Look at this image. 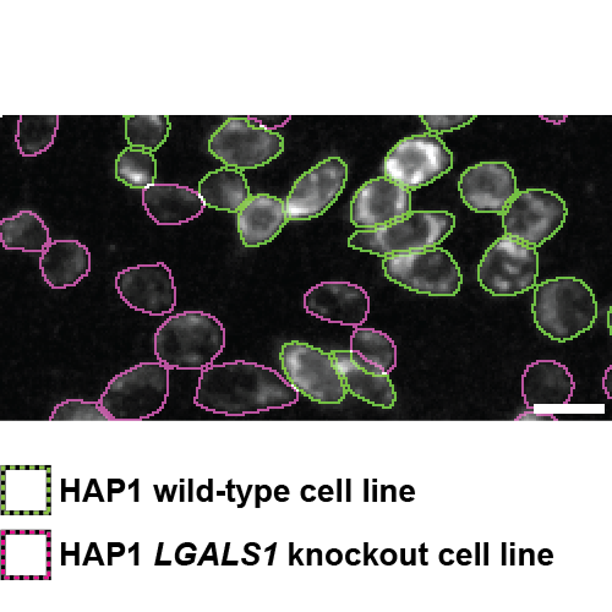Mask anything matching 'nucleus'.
I'll list each match as a JSON object with an SVG mask.
<instances>
[{
  "label": "nucleus",
  "mask_w": 612,
  "mask_h": 612,
  "mask_svg": "<svg viewBox=\"0 0 612 612\" xmlns=\"http://www.w3.org/2000/svg\"><path fill=\"white\" fill-rule=\"evenodd\" d=\"M299 392L276 370L245 360L211 365L201 370L194 403L227 416L290 407Z\"/></svg>",
  "instance_id": "nucleus-1"
},
{
  "label": "nucleus",
  "mask_w": 612,
  "mask_h": 612,
  "mask_svg": "<svg viewBox=\"0 0 612 612\" xmlns=\"http://www.w3.org/2000/svg\"><path fill=\"white\" fill-rule=\"evenodd\" d=\"M531 311L539 331L552 341L564 343L594 326L597 301L584 281L559 277L534 287Z\"/></svg>",
  "instance_id": "nucleus-2"
},
{
  "label": "nucleus",
  "mask_w": 612,
  "mask_h": 612,
  "mask_svg": "<svg viewBox=\"0 0 612 612\" xmlns=\"http://www.w3.org/2000/svg\"><path fill=\"white\" fill-rule=\"evenodd\" d=\"M225 345V328L203 311H184L165 320L155 334V354L168 369L203 370Z\"/></svg>",
  "instance_id": "nucleus-3"
},
{
  "label": "nucleus",
  "mask_w": 612,
  "mask_h": 612,
  "mask_svg": "<svg viewBox=\"0 0 612 612\" xmlns=\"http://www.w3.org/2000/svg\"><path fill=\"white\" fill-rule=\"evenodd\" d=\"M454 227L455 217L448 211H412L385 227L355 232L348 239V246L386 257L436 248L450 235Z\"/></svg>",
  "instance_id": "nucleus-4"
},
{
  "label": "nucleus",
  "mask_w": 612,
  "mask_h": 612,
  "mask_svg": "<svg viewBox=\"0 0 612 612\" xmlns=\"http://www.w3.org/2000/svg\"><path fill=\"white\" fill-rule=\"evenodd\" d=\"M169 395V369L162 362H141L117 375L99 404L110 420H142L164 408Z\"/></svg>",
  "instance_id": "nucleus-5"
},
{
  "label": "nucleus",
  "mask_w": 612,
  "mask_h": 612,
  "mask_svg": "<svg viewBox=\"0 0 612 612\" xmlns=\"http://www.w3.org/2000/svg\"><path fill=\"white\" fill-rule=\"evenodd\" d=\"M382 269L391 282L425 295L454 296L463 283L457 261L442 248L386 256Z\"/></svg>",
  "instance_id": "nucleus-6"
},
{
  "label": "nucleus",
  "mask_w": 612,
  "mask_h": 612,
  "mask_svg": "<svg viewBox=\"0 0 612 612\" xmlns=\"http://www.w3.org/2000/svg\"><path fill=\"white\" fill-rule=\"evenodd\" d=\"M539 253L537 248L504 235L491 244L478 266V281L495 296H514L537 286Z\"/></svg>",
  "instance_id": "nucleus-7"
},
{
  "label": "nucleus",
  "mask_w": 612,
  "mask_h": 612,
  "mask_svg": "<svg viewBox=\"0 0 612 612\" xmlns=\"http://www.w3.org/2000/svg\"><path fill=\"white\" fill-rule=\"evenodd\" d=\"M284 378L312 402L338 404L345 398V386L331 353L299 341L282 345L279 353Z\"/></svg>",
  "instance_id": "nucleus-8"
},
{
  "label": "nucleus",
  "mask_w": 612,
  "mask_h": 612,
  "mask_svg": "<svg viewBox=\"0 0 612 612\" xmlns=\"http://www.w3.org/2000/svg\"><path fill=\"white\" fill-rule=\"evenodd\" d=\"M284 149L281 134L246 118H228L208 141V151L225 167L244 170L263 167Z\"/></svg>",
  "instance_id": "nucleus-9"
},
{
  "label": "nucleus",
  "mask_w": 612,
  "mask_h": 612,
  "mask_svg": "<svg viewBox=\"0 0 612 612\" xmlns=\"http://www.w3.org/2000/svg\"><path fill=\"white\" fill-rule=\"evenodd\" d=\"M452 167V152L430 132L402 139L383 161L385 177L409 191L431 184Z\"/></svg>",
  "instance_id": "nucleus-10"
},
{
  "label": "nucleus",
  "mask_w": 612,
  "mask_h": 612,
  "mask_svg": "<svg viewBox=\"0 0 612 612\" xmlns=\"http://www.w3.org/2000/svg\"><path fill=\"white\" fill-rule=\"evenodd\" d=\"M567 216L558 194L545 189L518 191L502 213L504 235L538 248L563 227Z\"/></svg>",
  "instance_id": "nucleus-11"
},
{
  "label": "nucleus",
  "mask_w": 612,
  "mask_h": 612,
  "mask_svg": "<svg viewBox=\"0 0 612 612\" xmlns=\"http://www.w3.org/2000/svg\"><path fill=\"white\" fill-rule=\"evenodd\" d=\"M348 165L342 158L328 157L296 179L284 201L288 220H309L324 215L343 193Z\"/></svg>",
  "instance_id": "nucleus-12"
},
{
  "label": "nucleus",
  "mask_w": 612,
  "mask_h": 612,
  "mask_svg": "<svg viewBox=\"0 0 612 612\" xmlns=\"http://www.w3.org/2000/svg\"><path fill=\"white\" fill-rule=\"evenodd\" d=\"M115 288L127 306L152 316L170 314L177 305L174 278L163 262L139 265L118 272Z\"/></svg>",
  "instance_id": "nucleus-13"
},
{
  "label": "nucleus",
  "mask_w": 612,
  "mask_h": 612,
  "mask_svg": "<svg viewBox=\"0 0 612 612\" xmlns=\"http://www.w3.org/2000/svg\"><path fill=\"white\" fill-rule=\"evenodd\" d=\"M463 202L478 213L502 215L518 193L514 170L506 162H481L463 172L458 181Z\"/></svg>",
  "instance_id": "nucleus-14"
},
{
  "label": "nucleus",
  "mask_w": 612,
  "mask_h": 612,
  "mask_svg": "<svg viewBox=\"0 0 612 612\" xmlns=\"http://www.w3.org/2000/svg\"><path fill=\"white\" fill-rule=\"evenodd\" d=\"M412 191L386 177L362 184L350 202V222L365 231L385 227L412 212Z\"/></svg>",
  "instance_id": "nucleus-15"
},
{
  "label": "nucleus",
  "mask_w": 612,
  "mask_h": 612,
  "mask_svg": "<svg viewBox=\"0 0 612 612\" xmlns=\"http://www.w3.org/2000/svg\"><path fill=\"white\" fill-rule=\"evenodd\" d=\"M304 307L324 321L359 327L369 316L370 296L350 282H322L304 294Z\"/></svg>",
  "instance_id": "nucleus-16"
},
{
  "label": "nucleus",
  "mask_w": 612,
  "mask_h": 612,
  "mask_svg": "<svg viewBox=\"0 0 612 612\" xmlns=\"http://www.w3.org/2000/svg\"><path fill=\"white\" fill-rule=\"evenodd\" d=\"M575 390V378L567 366L557 360L542 359L531 362L522 377V395L530 409L567 404Z\"/></svg>",
  "instance_id": "nucleus-17"
},
{
  "label": "nucleus",
  "mask_w": 612,
  "mask_h": 612,
  "mask_svg": "<svg viewBox=\"0 0 612 612\" xmlns=\"http://www.w3.org/2000/svg\"><path fill=\"white\" fill-rule=\"evenodd\" d=\"M142 206L158 225H180L203 212L198 191L178 184H152L142 190Z\"/></svg>",
  "instance_id": "nucleus-18"
},
{
  "label": "nucleus",
  "mask_w": 612,
  "mask_h": 612,
  "mask_svg": "<svg viewBox=\"0 0 612 612\" xmlns=\"http://www.w3.org/2000/svg\"><path fill=\"white\" fill-rule=\"evenodd\" d=\"M284 201L270 194H256L238 212V232L246 248H257L273 240L286 223Z\"/></svg>",
  "instance_id": "nucleus-19"
},
{
  "label": "nucleus",
  "mask_w": 612,
  "mask_h": 612,
  "mask_svg": "<svg viewBox=\"0 0 612 612\" xmlns=\"http://www.w3.org/2000/svg\"><path fill=\"white\" fill-rule=\"evenodd\" d=\"M39 269L44 282L53 289L75 287L91 271V255L79 240H53L48 244Z\"/></svg>",
  "instance_id": "nucleus-20"
},
{
  "label": "nucleus",
  "mask_w": 612,
  "mask_h": 612,
  "mask_svg": "<svg viewBox=\"0 0 612 612\" xmlns=\"http://www.w3.org/2000/svg\"><path fill=\"white\" fill-rule=\"evenodd\" d=\"M331 355L347 392L374 407L393 408L397 393L388 375H375L360 369L353 362L349 350H332Z\"/></svg>",
  "instance_id": "nucleus-21"
},
{
  "label": "nucleus",
  "mask_w": 612,
  "mask_h": 612,
  "mask_svg": "<svg viewBox=\"0 0 612 612\" xmlns=\"http://www.w3.org/2000/svg\"><path fill=\"white\" fill-rule=\"evenodd\" d=\"M349 352L353 362L371 374L390 375L397 366V347L382 331L354 327Z\"/></svg>",
  "instance_id": "nucleus-22"
},
{
  "label": "nucleus",
  "mask_w": 612,
  "mask_h": 612,
  "mask_svg": "<svg viewBox=\"0 0 612 612\" xmlns=\"http://www.w3.org/2000/svg\"><path fill=\"white\" fill-rule=\"evenodd\" d=\"M205 206L217 211L239 212L251 198L243 170L223 167L207 173L198 184Z\"/></svg>",
  "instance_id": "nucleus-23"
},
{
  "label": "nucleus",
  "mask_w": 612,
  "mask_h": 612,
  "mask_svg": "<svg viewBox=\"0 0 612 612\" xmlns=\"http://www.w3.org/2000/svg\"><path fill=\"white\" fill-rule=\"evenodd\" d=\"M0 241L6 250L44 252L51 238L48 227L37 213L20 211L0 220Z\"/></svg>",
  "instance_id": "nucleus-24"
},
{
  "label": "nucleus",
  "mask_w": 612,
  "mask_h": 612,
  "mask_svg": "<svg viewBox=\"0 0 612 612\" xmlns=\"http://www.w3.org/2000/svg\"><path fill=\"white\" fill-rule=\"evenodd\" d=\"M59 115H20L15 141L23 157L46 152L55 140Z\"/></svg>",
  "instance_id": "nucleus-25"
},
{
  "label": "nucleus",
  "mask_w": 612,
  "mask_h": 612,
  "mask_svg": "<svg viewBox=\"0 0 612 612\" xmlns=\"http://www.w3.org/2000/svg\"><path fill=\"white\" fill-rule=\"evenodd\" d=\"M115 178L126 186L142 189L155 184L157 162L152 152L136 147H126L115 161Z\"/></svg>",
  "instance_id": "nucleus-26"
},
{
  "label": "nucleus",
  "mask_w": 612,
  "mask_h": 612,
  "mask_svg": "<svg viewBox=\"0 0 612 612\" xmlns=\"http://www.w3.org/2000/svg\"><path fill=\"white\" fill-rule=\"evenodd\" d=\"M125 137L130 147L156 152L168 139L170 122L167 115H124Z\"/></svg>",
  "instance_id": "nucleus-27"
},
{
  "label": "nucleus",
  "mask_w": 612,
  "mask_h": 612,
  "mask_svg": "<svg viewBox=\"0 0 612 612\" xmlns=\"http://www.w3.org/2000/svg\"><path fill=\"white\" fill-rule=\"evenodd\" d=\"M49 419L55 421H104L110 417L102 409L99 402L68 399L54 408Z\"/></svg>",
  "instance_id": "nucleus-28"
},
{
  "label": "nucleus",
  "mask_w": 612,
  "mask_h": 612,
  "mask_svg": "<svg viewBox=\"0 0 612 612\" xmlns=\"http://www.w3.org/2000/svg\"><path fill=\"white\" fill-rule=\"evenodd\" d=\"M476 115H420L430 134L453 131L473 122Z\"/></svg>",
  "instance_id": "nucleus-29"
},
{
  "label": "nucleus",
  "mask_w": 612,
  "mask_h": 612,
  "mask_svg": "<svg viewBox=\"0 0 612 612\" xmlns=\"http://www.w3.org/2000/svg\"><path fill=\"white\" fill-rule=\"evenodd\" d=\"M190 542H182L180 544L179 546L177 547V551H175V557L180 556V555H184V558L181 559L180 564L181 566H187V564H193L195 563L196 561V555H198V551H191V552H186L187 546H189Z\"/></svg>",
  "instance_id": "nucleus-30"
},
{
  "label": "nucleus",
  "mask_w": 612,
  "mask_h": 612,
  "mask_svg": "<svg viewBox=\"0 0 612 612\" xmlns=\"http://www.w3.org/2000/svg\"><path fill=\"white\" fill-rule=\"evenodd\" d=\"M256 504L255 507H260L261 502H269L273 496V491L269 485H256Z\"/></svg>",
  "instance_id": "nucleus-31"
},
{
  "label": "nucleus",
  "mask_w": 612,
  "mask_h": 612,
  "mask_svg": "<svg viewBox=\"0 0 612 612\" xmlns=\"http://www.w3.org/2000/svg\"><path fill=\"white\" fill-rule=\"evenodd\" d=\"M206 561H212L215 566H218L220 564L218 562V554H217V546H216V542H210L206 547V550L203 551V555L201 556L200 561H198V566H202Z\"/></svg>",
  "instance_id": "nucleus-32"
},
{
  "label": "nucleus",
  "mask_w": 612,
  "mask_h": 612,
  "mask_svg": "<svg viewBox=\"0 0 612 612\" xmlns=\"http://www.w3.org/2000/svg\"><path fill=\"white\" fill-rule=\"evenodd\" d=\"M398 558H399V555L393 549L382 550L381 554H379V563L383 564V566H393V564L397 563Z\"/></svg>",
  "instance_id": "nucleus-33"
},
{
  "label": "nucleus",
  "mask_w": 612,
  "mask_h": 612,
  "mask_svg": "<svg viewBox=\"0 0 612 612\" xmlns=\"http://www.w3.org/2000/svg\"><path fill=\"white\" fill-rule=\"evenodd\" d=\"M361 554L362 552L360 551L359 549H357V547H352V549L348 550V551L345 552V555H344V561H345V563L349 564V566H352V567L359 566L360 563H362V559L360 558Z\"/></svg>",
  "instance_id": "nucleus-34"
},
{
  "label": "nucleus",
  "mask_w": 612,
  "mask_h": 612,
  "mask_svg": "<svg viewBox=\"0 0 612 612\" xmlns=\"http://www.w3.org/2000/svg\"><path fill=\"white\" fill-rule=\"evenodd\" d=\"M344 561V554L339 549L332 547L326 552V562L329 566H339Z\"/></svg>",
  "instance_id": "nucleus-35"
},
{
  "label": "nucleus",
  "mask_w": 612,
  "mask_h": 612,
  "mask_svg": "<svg viewBox=\"0 0 612 612\" xmlns=\"http://www.w3.org/2000/svg\"><path fill=\"white\" fill-rule=\"evenodd\" d=\"M409 554L410 557H407V550H399V561L403 566H415L417 563V550L410 549Z\"/></svg>",
  "instance_id": "nucleus-36"
},
{
  "label": "nucleus",
  "mask_w": 612,
  "mask_h": 612,
  "mask_svg": "<svg viewBox=\"0 0 612 612\" xmlns=\"http://www.w3.org/2000/svg\"><path fill=\"white\" fill-rule=\"evenodd\" d=\"M473 552L469 549H461L455 552V562L461 566H469L473 563Z\"/></svg>",
  "instance_id": "nucleus-37"
},
{
  "label": "nucleus",
  "mask_w": 612,
  "mask_h": 612,
  "mask_svg": "<svg viewBox=\"0 0 612 612\" xmlns=\"http://www.w3.org/2000/svg\"><path fill=\"white\" fill-rule=\"evenodd\" d=\"M317 499L322 502H332L334 500V488L331 485H321L317 488Z\"/></svg>",
  "instance_id": "nucleus-38"
},
{
  "label": "nucleus",
  "mask_w": 612,
  "mask_h": 612,
  "mask_svg": "<svg viewBox=\"0 0 612 612\" xmlns=\"http://www.w3.org/2000/svg\"><path fill=\"white\" fill-rule=\"evenodd\" d=\"M438 561L443 566H452L455 563V552L452 549H442L438 554Z\"/></svg>",
  "instance_id": "nucleus-39"
},
{
  "label": "nucleus",
  "mask_w": 612,
  "mask_h": 612,
  "mask_svg": "<svg viewBox=\"0 0 612 612\" xmlns=\"http://www.w3.org/2000/svg\"><path fill=\"white\" fill-rule=\"evenodd\" d=\"M124 490H125L124 480H122V479H109L108 480L109 501H111V495H113V493H122Z\"/></svg>",
  "instance_id": "nucleus-40"
},
{
  "label": "nucleus",
  "mask_w": 612,
  "mask_h": 612,
  "mask_svg": "<svg viewBox=\"0 0 612 612\" xmlns=\"http://www.w3.org/2000/svg\"><path fill=\"white\" fill-rule=\"evenodd\" d=\"M525 561H528V563L530 564V566H534V564L537 563V559H535V552H534V550H531V549L519 550L518 563L521 564V566H524V564H525Z\"/></svg>",
  "instance_id": "nucleus-41"
},
{
  "label": "nucleus",
  "mask_w": 612,
  "mask_h": 612,
  "mask_svg": "<svg viewBox=\"0 0 612 612\" xmlns=\"http://www.w3.org/2000/svg\"><path fill=\"white\" fill-rule=\"evenodd\" d=\"M398 496L403 502H412L415 499V488L412 485H403L398 491Z\"/></svg>",
  "instance_id": "nucleus-42"
},
{
  "label": "nucleus",
  "mask_w": 612,
  "mask_h": 612,
  "mask_svg": "<svg viewBox=\"0 0 612 612\" xmlns=\"http://www.w3.org/2000/svg\"><path fill=\"white\" fill-rule=\"evenodd\" d=\"M290 496V490L287 485H278L273 491V497L277 500V502H287Z\"/></svg>",
  "instance_id": "nucleus-43"
},
{
  "label": "nucleus",
  "mask_w": 612,
  "mask_h": 612,
  "mask_svg": "<svg viewBox=\"0 0 612 612\" xmlns=\"http://www.w3.org/2000/svg\"><path fill=\"white\" fill-rule=\"evenodd\" d=\"M369 546H370L369 542H364V552H362V555H364V559H362V563H364L365 566H369L370 562H371V563H374L375 566H378L379 562L376 561V558H375V554H376V551H378V549H374L370 551Z\"/></svg>",
  "instance_id": "nucleus-44"
},
{
  "label": "nucleus",
  "mask_w": 612,
  "mask_h": 612,
  "mask_svg": "<svg viewBox=\"0 0 612 612\" xmlns=\"http://www.w3.org/2000/svg\"><path fill=\"white\" fill-rule=\"evenodd\" d=\"M552 559H554V552L550 549H542L538 554L537 561L538 563L542 564V566H550V564H552V562H554Z\"/></svg>",
  "instance_id": "nucleus-45"
},
{
  "label": "nucleus",
  "mask_w": 612,
  "mask_h": 612,
  "mask_svg": "<svg viewBox=\"0 0 612 612\" xmlns=\"http://www.w3.org/2000/svg\"><path fill=\"white\" fill-rule=\"evenodd\" d=\"M310 491H311V492H315V491H316V486H314V485H311V484H309V485H304L303 487H301L300 497H301V500H303L304 502H315V501H316L317 495L309 496Z\"/></svg>",
  "instance_id": "nucleus-46"
},
{
  "label": "nucleus",
  "mask_w": 612,
  "mask_h": 612,
  "mask_svg": "<svg viewBox=\"0 0 612 612\" xmlns=\"http://www.w3.org/2000/svg\"><path fill=\"white\" fill-rule=\"evenodd\" d=\"M304 551V549H299V550H294V542H289V566H294L295 561L298 562V564L300 566H304V562L303 559L300 558V554Z\"/></svg>",
  "instance_id": "nucleus-47"
},
{
  "label": "nucleus",
  "mask_w": 612,
  "mask_h": 612,
  "mask_svg": "<svg viewBox=\"0 0 612 612\" xmlns=\"http://www.w3.org/2000/svg\"><path fill=\"white\" fill-rule=\"evenodd\" d=\"M416 550H417V555H419V556H417V561L420 562V564H423V566H429V562L426 561V558H425V555L428 554L429 549L425 546V544H421L419 549H416Z\"/></svg>",
  "instance_id": "nucleus-48"
},
{
  "label": "nucleus",
  "mask_w": 612,
  "mask_h": 612,
  "mask_svg": "<svg viewBox=\"0 0 612 612\" xmlns=\"http://www.w3.org/2000/svg\"><path fill=\"white\" fill-rule=\"evenodd\" d=\"M252 487H253V486H252V485H250V486H249V488H248V491H246V495H245V497H243V493H241V486H240V485H236V490H238V491H239V495H240V496H241V504H238V507H239V508H243V507H245V504H246V501H248V499H249V496H250V492H251V490H252Z\"/></svg>",
  "instance_id": "nucleus-49"
},
{
  "label": "nucleus",
  "mask_w": 612,
  "mask_h": 612,
  "mask_svg": "<svg viewBox=\"0 0 612 612\" xmlns=\"http://www.w3.org/2000/svg\"><path fill=\"white\" fill-rule=\"evenodd\" d=\"M270 551V558H269V566H272L274 562V556H276V551H277V542H273L271 546L266 547L265 552Z\"/></svg>",
  "instance_id": "nucleus-50"
},
{
  "label": "nucleus",
  "mask_w": 612,
  "mask_h": 612,
  "mask_svg": "<svg viewBox=\"0 0 612 612\" xmlns=\"http://www.w3.org/2000/svg\"><path fill=\"white\" fill-rule=\"evenodd\" d=\"M244 552H245V554H248L249 556H252L253 557V566H255V564H257L258 562H260V556H258V555H257V552L251 551L250 546H249V542L245 545V546H244Z\"/></svg>",
  "instance_id": "nucleus-51"
},
{
  "label": "nucleus",
  "mask_w": 612,
  "mask_h": 612,
  "mask_svg": "<svg viewBox=\"0 0 612 612\" xmlns=\"http://www.w3.org/2000/svg\"><path fill=\"white\" fill-rule=\"evenodd\" d=\"M235 486L236 485H233V480L228 481V484H227L228 493H227V495H228V499H229V501H231V502H234L233 496H232V493H233V492H232V491H233V488H235Z\"/></svg>",
  "instance_id": "nucleus-52"
},
{
  "label": "nucleus",
  "mask_w": 612,
  "mask_h": 612,
  "mask_svg": "<svg viewBox=\"0 0 612 612\" xmlns=\"http://www.w3.org/2000/svg\"><path fill=\"white\" fill-rule=\"evenodd\" d=\"M229 547H231V542H227L224 546V556H223V562L220 564L222 566H227L228 561H227V556L229 555Z\"/></svg>",
  "instance_id": "nucleus-53"
},
{
  "label": "nucleus",
  "mask_w": 612,
  "mask_h": 612,
  "mask_svg": "<svg viewBox=\"0 0 612 612\" xmlns=\"http://www.w3.org/2000/svg\"><path fill=\"white\" fill-rule=\"evenodd\" d=\"M342 501V480H337V502Z\"/></svg>",
  "instance_id": "nucleus-54"
},
{
  "label": "nucleus",
  "mask_w": 612,
  "mask_h": 612,
  "mask_svg": "<svg viewBox=\"0 0 612 612\" xmlns=\"http://www.w3.org/2000/svg\"><path fill=\"white\" fill-rule=\"evenodd\" d=\"M312 564V550H306V566H311Z\"/></svg>",
  "instance_id": "nucleus-55"
},
{
  "label": "nucleus",
  "mask_w": 612,
  "mask_h": 612,
  "mask_svg": "<svg viewBox=\"0 0 612 612\" xmlns=\"http://www.w3.org/2000/svg\"><path fill=\"white\" fill-rule=\"evenodd\" d=\"M480 546H481L480 542H476V544H475V547H476L475 564H476V566H479V564H480V557H479V556H480Z\"/></svg>",
  "instance_id": "nucleus-56"
},
{
  "label": "nucleus",
  "mask_w": 612,
  "mask_h": 612,
  "mask_svg": "<svg viewBox=\"0 0 612 612\" xmlns=\"http://www.w3.org/2000/svg\"><path fill=\"white\" fill-rule=\"evenodd\" d=\"M367 487H369V480H364V490L366 491V493H364V500L365 501H369V491H367Z\"/></svg>",
  "instance_id": "nucleus-57"
},
{
  "label": "nucleus",
  "mask_w": 612,
  "mask_h": 612,
  "mask_svg": "<svg viewBox=\"0 0 612 612\" xmlns=\"http://www.w3.org/2000/svg\"><path fill=\"white\" fill-rule=\"evenodd\" d=\"M350 486H352V480H347V502H350Z\"/></svg>",
  "instance_id": "nucleus-58"
},
{
  "label": "nucleus",
  "mask_w": 612,
  "mask_h": 612,
  "mask_svg": "<svg viewBox=\"0 0 612 612\" xmlns=\"http://www.w3.org/2000/svg\"><path fill=\"white\" fill-rule=\"evenodd\" d=\"M484 547H485V551H484V554H485V557H484V564H487L488 563L487 562V547H488L487 542L484 544Z\"/></svg>",
  "instance_id": "nucleus-59"
},
{
  "label": "nucleus",
  "mask_w": 612,
  "mask_h": 612,
  "mask_svg": "<svg viewBox=\"0 0 612 612\" xmlns=\"http://www.w3.org/2000/svg\"><path fill=\"white\" fill-rule=\"evenodd\" d=\"M180 491H181V501H184V485H180Z\"/></svg>",
  "instance_id": "nucleus-60"
}]
</instances>
